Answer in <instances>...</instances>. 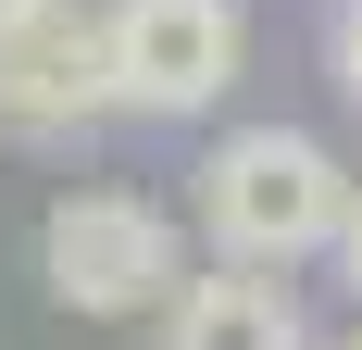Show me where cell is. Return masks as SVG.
Here are the masks:
<instances>
[{
	"instance_id": "6da1fadb",
	"label": "cell",
	"mask_w": 362,
	"mask_h": 350,
	"mask_svg": "<svg viewBox=\"0 0 362 350\" xmlns=\"http://www.w3.org/2000/svg\"><path fill=\"white\" fill-rule=\"evenodd\" d=\"M337 201H350V175H337L325 138H300V125H238L200 163V238L225 263H313L337 238Z\"/></svg>"
},
{
	"instance_id": "7a4b0ae2",
	"label": "cell",
	"mask_w": 362,
	"mask_h": 350,
	"mask_svg": "<svg viewBox=\"0 0 362 350\" xmlns=\"http://www.w3.org/2000/svg\"><path fill=\"white\" fill-rule=\"evenodd\" d=\"M37 276H50V300L88 325H125V313H163L187 276L175 225L138 201V188H75V201H50V225H37Z\"/></svg>"
},
{
	"instance_id": "3957f363",
	"label": "cell",
	"mask_w": 362,
	"mask_h": 350,
	"mask_svg": "<svg viewBox=\"0 0 362 350\" xmlns=\"http://www.w3.org/2000/svg\"><path fill=\"white\" fill-rule=\"evenodd\" d=\"M238 0H112L100 13V63H112V113H150V125H187L238 88Z\"/></svg>"
},
{
	"instance_id": "277c9868",
	"label": "cell",
	"mask_w": 362,
	"mask_h": 350,
	"mask_svg": "<svg viewBox=\"0 0 362 350\" xmlns=\"http://www.w3.org/2000/svg\"><path fill=\"white\" fill-rule=\"evenodd\" d=\"M100 113H112V63L75 0H50L37 26L0 38V138H88Z\"/></svg>"
},
{
	"instance_id": "5b68a950",
	"label": "cell",
	"mask_w": 362,
	"mask_h": 350,
	"mask_svg": "<svg viewBox=\"0 0 362 350\" xmlns=\"http://www.w3.org/2000/svg\"><path fill=\"white\" fill-rule=\"evenodd\" d=\"M163 350H313L300 338V300L262 263H238V276H187L175 288V325H163Z\"/></svg>"
},
{
	"instance_id": "8992f818",
	"label": "cell",
	"mask_w": 362,
	"mask_h": 350,
	"mask_svg": "<svg viewBox=\"0 0 362 350\" xmlns=\"http://www.w3.org/2000/svg\"><path fill=\"white\" fill-rule=\"evenodd\" d=\"M325 250H337V288H350V300H362V188H350V201H337V238H325Z\"/></svg>"
},
{
	"instance_id": "52a82bcc",
	"label": "cell",
	"mask_w": 362,
	"mask_h": 350,
	"mask_svg": "<svg viewBox=\"0 0 362 350\" xmlns=\"http://www.w3.org/2000/svg\"><path fill=\"white\" fill-rule=\"evenodd\" d=\"M337 88H350V101H362V0H350V13H337Z\"/></svg>"
},
{
	"instance_id": "ba28073f",
	"label": "cell",
	"mask_w": 362,
	"mask_h": 350,
	"mask_svg": "<svg viewBox=\"0 0 362 350\" xmlns=\"http://www.w3.org/2000/svg\"><path fill=\"white\" fill-rule=\"evenodd\" d=\"M37 13H50V0H0V38H13V26H37Z\"/></svg>"
},
{
	"instance_id": "9c48e42d",
	"label": "cell",
	"mask_w": 362,
	"mask_h": 350,
	"mask_svg": "<svg viewBox=\"0 0 362 350\" xmlns=\"http://www.w3.org/2000/svg\"><path fill=\"white\" fill-rule=\"evenodd\" d=\"M337 350H362V338H337Z\"/></svg>"
}]
</instances>
